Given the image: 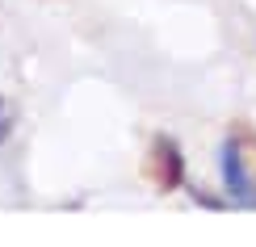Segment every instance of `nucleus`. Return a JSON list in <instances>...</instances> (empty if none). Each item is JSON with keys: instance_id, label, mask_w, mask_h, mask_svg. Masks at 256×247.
<instances>
[{"instance_id": "7ed1b4c3", "label": "nucleus", "mask_w": 256, "mask_h": 247, "mask_svg": "<svg viewBox=\"0 0 256 247\" xmlns=\"http://www.w3.org/2000/svg\"><path fill=\"white\" fill-rule=\"evenodd\" d=\"M8 134H13V105L0 96V143H4Z\"/></svg>"}, {"instance_id": "f03ea898", "label": "nucleus", "mask_w": 256, "mask_h": 247, "mask_svg": "<svg viewBox=\"0 0 256 247\" xmlns=\"http://www.w3.org/2000/svg\"><path fill=\"white\" fill-rule=\"evenodd\" d=\"M156 155H160V168H164V189H180L185 185V155L172 138H156Z\"/></svg>"}, {"instance_id": "f257e3e1", "label": "nucleus", "mask_w": 256, "mask_h": 247, "mask_svg": "<svg viewBox=\"0 0 256 247\" xmlns=\"http://www.w3.org/2000/svg\"><path fill=\"white\" fill-rule=\"evenodd\" d=\"M218 176H222V189H227V197L236 206H256V185H252V172L244 164V151L236 138H227L218 147Z\"/></svg>"}]
</instances>
